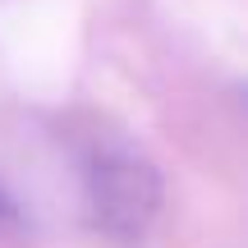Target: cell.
<instances>
[{"instance_id":"1","label":"cell","mask_w":248,"mask_h":248,"mask_svg":"<svg viewBox=\"0 0 248 248\" xmlns=\"http://www.w3.org/2000/svg\"><path fill=\"white\" fill-rule=\"evenodd\" d=\"M83 188H88V212L101 234L120 244H133L147 234V225L161 212V175L142 152L124 142H101L88 152L83 166Z\"/></svg>"},{"instance_id":"2","label":"cell","mask_w":248,"mask_h":248,"mask_svg":"<svg viewBox=\"0 0 248 248\" xmlns=\"http://www.w3.org/2000/svg\"><path fill=\"white\" fill-rule=\"evenodd\" d=\"M5 221H14V202H9L5 188H0V225H5Z\"/></svg>"}]
</instances>
